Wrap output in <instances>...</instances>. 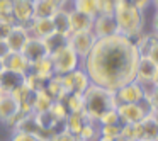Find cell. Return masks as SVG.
Instances as JSON below:
<instances>
[{
	"mask_svg": "<svg viewBox=\"0 0 158 141\" xmlns=\"http://www.w3.org/2000/svg\"><path fill=\"white\" fill-rule=\"evenodd\" d=\"M139 56L134 39L114 34L94 43L90 53L82 60V68L92 83L116 92L119 87L136 80Z\"/></svg>",
	"mask_w": 158,
	"mask_h": 141,
	"instance_id": "6da1fadb",
	"label": "cell"
},
{
	"mask_svg": "<svg viewBox=\"0 0 158 141\" xmlns=\"http://www.w3.org/2000/svg\"><path fill=\"white\" fill-rule=\"evenodd\" d=\"M114 17L117 22V34H123L126 38L136 39L144 32V10L138 9L127 0H119L114 9Z\"/></svg>",
	"mask_w": 158,
	"mask_h": 141,
	"instance_id": "7a4b0ae2",
	"label": "cell"
},
{
	"mask_svg": "<svg viewBox=\"0 0 158 141\" xmlns=\"http://www.w3.org/2000/svg\"><path fill=\"white\" fill-rule=\"evenodd\" d=\"M82 95H83V110L94 121H99V117L102 114H106L107 110H112L117 107L114 90L104 89V87H99L95 83H90L89 89Z\"/></svg>",
	"mask_w": 158,
	"mask_h": 141,
	"instance_id": "3957f363",
	"label": "cell"
},
{
	"mask_svg": "<svg viewBox=\"0 0 158 141\" xmlns=\"http://www.w3.org/2000/svg\"><path fill=\"white\" fill-rule=\"evenodd\" d=\"M53 63V70H55V75H66V73L77 70L78 66H82V58L70 48L68 44L63 46L61 49L55 51L53 55H49Z\"/></svg>",
	"mask_w": 158,
	"mask_h": 141,
	"instance_id": "277c9868",
	"label": "cell"
},
{
	"mask_svg": "<svg viewBox=\"0 0 158 141\" xmlns=\"http://www.w3.org/2000/svg\"><path fill=\"white\" fill-rule=\"evenodd\" d=\"M116 110L119 114L121 124H136L141 122L153 110V104L144 99L138 104H119Z\"/></svg>",
	"mask_w": 158,
	"mask_h": 141,
	"instance_id": "5b68a950",
	"label": "cell"
},
{
	"mask_svg": "<svg viewBox=\"0 0 158 141\" xmlns=\"http://www.w3.org/2000/svg\"><path fill=\"white\" fill-rule=\"evenodd\" d=\"M97 41L95 34L92 31H78V32H70L68 36V46L80 56L85 58L90 53V49L94 48V43Z\"/></svg>",
	"mask_w": 158,
	"mask_h": 141,
	"instance_id": "8992f818",
	"label": "cell"
},
{
	"mask_svg": "<svg viewBox=\"0 0 158 141\" xmlns=\"http://www.w3.org/2000/svg\"><path fill=\"white\" fill-rule=\"evenodd\" d=\"M61 78H63V83H65V89L68 93H83L89 89L90 83H92L89 75H87V72L82 66H78L77 70L63 75Z\"/></svg>",
	"mask_w": 158,
	"mask_h": 141,
	"instance_id": "52a82bcc",
	"label": "cell"
},
{
	"mask_svg": "<svg viewBox=\"0 0 158 141\" xmlns=\"http://www.w3.org/2000/svg\"><path fill=\"white\" fill-rule=\"evenodd\" d=\"M92 32L95 34L97 39L117 34V22L112 12H100V14H97L94 17Z\"/></svg>",
	"mask_w": 158,
	"mask_h": 141,
	"instance_id": "ba28073f",
	"label": "cell"
},
{
	"mask_svg": "<svg viewBox=\"0 0 158 141\" xmlns=\"http://www.w3.org/2000/svg\"><path fill=\"white\" fill-rule=\"evenodd\" d=\"M114 93H116L117 106L119 104H138L141 100H144L143 87H141V83L138 80H133V82L119 87Z\"/></svg>",
	"mask_w": 158,
	"mask_h": 141,
	"instance_id": "9c48e42d",
	"label": "cell"
},
{
	"mask_svg": "<svg viewBox=\"0 0 158 141\" xmlns=\"http://www.w3.org/2000/svg\"><path fill=\"white\" fill-rule=\"evenodd\" d=\"M21 53L26 56V60L29 61V65H34V63L44 60L46 56H49V53H48V49H46L43 39L32 38V36L27 39V43H26L24 48L21 49Z\"/></svg>",
	"mask_w": 158,
	"mask_h": 141,
	"instance_id": "30bf717a",
	"label": "cell"
},
{
	"mask_svg": "<svg viewBox=\"0 0 158 141\" xmlns=\"http://www.w3.org/2000/svg\"><path fill=\"white\" fill-rule=\"evenodd\" d=\"M24 26L29 31V36L38 38V39H44L55 32V26H53L51 17H34L32 21H29Z\"/></svg>",
	"mask_w": 158,
	"mask_h": 141,
	"instance_id": "8fae6325",
	"label": "cell"
},
{
	"mask_svg": "<svg viewBox=\"0 0 158 141\" xmlns=\"http://www.w3.org/2000/svg\"><path fill=\"white\" fill-rule=\"evenodd\" d=\"M24 82H26L24 73L14 72V70H9V68H4L0 72V92L2 93H12Z\"/></svg>",
	"mask_w": 158,
	"mask_h": 141,
	"instance_id": "7c38bea8",
	"label": "cell"
},
{
	"mask_svg": "<svg viewBox=\"0 0 158 141\" xmlns=\"http://www.w3.org/2000/svg\"><path fill=\"white\" fill-rule=\"evenodd\" d=\"M12 15L17 24H27L34 19V4L31 0H12Z\"/></svg>",
	"mask_w": 158,
	"mask_h": 141,
	"instance_id": "4fadbf2b",
	"label": "cell"
},
{
	"mask_svg": "<svg viewBox=\"0 0 158 141\" xmlns=\"http://www.w3.org/2000/svg\"><path fill=\"white\" fill-rule=\"evenodd\" d=\"M158 75V66L151 61L150 56H139L138 61V68H136V80L139 83L144 82H155Z\"/></svg>",
	"mask_w": 158,
	"mask_h": 141,
	"instance_id": "5bb4252c",
	"label": "cell"
},
{
	"mask_svg": "<svg viewBox=\"0 0 158 141\" xmlns=\"http://www.w3.org/2000/svg\"><path fill=\"white\" fill-rule=\"evenodd\" d=\"M29 38H31V36H29V31L26 29V26L24 24H15L14 27L10 29L9 36L5 38V41H7L10 51H21Z\"/></svg>",
	"mask_w": 158,
	"mask_h": 141,
	"instance_id": "9a60e30c",
	"label": "cell"
},
{
	"mask_svg": "<svg viewBox=\"0 0 158 141\" xmlns=\"http://www.w3.org/2000/svg\"><path fill=\"white\" fill-rule=\"evenodd\" d=\"M136 127H138V139L158 141V122L151 112L141 122H136Z\"/></svg>",
	"mask_w": 158,
	"mask_h": 141,
	"instance_id": "2e32d148",
	"label": "cell"
},
{
	"mask_svg": "<svg viewBox=\"0 0 158 141\" xmlns=\"http://www.w3.org/2000/svg\"><path fill=\"white\" fill-rule=\"evenodd\" d=\"M90 121H94V119L85 112V110H80V112H70L68 117L65 119V122H63V127H65L66 131H70L73 136H78V133L83 129V126L89 124Z\"/></svg>",
	"mask_w": 158,
	"mask_h": 141,
	"instance_id": "e0dca14e",
	"label": "cell"
},
{
	"mask_svg": "<svg viewBox=\"0 0 158 141\" xmlns=\"http://www.w3.org/2000/svg\"><path fill=\"white\" fill-rule=\"evenodd\" d=\"M10 95L15 99V102L19 104V107H21L22 110H26V112H34V110H32V102H34L36 92L32 89H29V85L26 82L22 83L19 89H15Z\"/></svg>",
	"mask_w": 158,
	"mask_h": 141,
	"instance_id": "ac0fdd59",
	"label": "cell"
},
{
	"mask_svg": "<svg viewBox=\"0 0 158 141\" xmlns=\"http://www.w3.org/2000/svg\"><path fill=\"white\" fill-rule=\"evenodd\" d=\"M68 17H70V31L72 32L92 31V24H94L92 15H87L80 10H72L68 14Z\"/></svg>",
	"mask_w": 158,
	"mask_h": 141,
	"instance_id": "d6986e66",
	"label": "cell"
},
{
	"mask_svg": "<svg viewBox=\"0 0 158 141\" xmlns=\"http://www.w3.org/2000/svg\"><path fill=\"white\" fill-rule=\"evenodd\" d=\"M19 104L15 102V99L10 93H2L0 95V122H7L9 119L15 116L19 112Z\"/></svg>",
	"mask_w": 158,
	"mask_h": 141,
	"instance_id": "ffe728a7",
	"label": "cell"
},
{
	"mask_svg": "<svg viewBox=\"0 0 158 141\" xmlns=\"http://www.w3.org/2000/svg\"><path fill=\"white\" fill-rule=\"evenodd\" d=\"M4 68L14 70V72H19V73H24L26 75L31 70V65H29V61L26 60V56L21 51H10L9 56L4 60Z\"/></svg>",
	"mask_w": 158,
	"mask_h": 141,
	"instance_id": "44dd1931",
	"label": "cell"
},
{
	"mask_svg": "<svg viewBox=\"0 0 158 141\" xmlns=\"http://www.w3.org/2000/svg\"><path fill=\"white\" fill-rule=\"evenodd\" d=\"M44 92L48 93V95L51 97L55 102H60V100H63V99H65V95L68 93V92H66V89H65V83H63V78H61L60 75L51 77V78L46 82Z\"/></svg>",
	"mask_w": 158,
	"mask_h": 141,
	"instance_id": "7402d4cb",
	"label": "cell"
},
{
	"mask_svg": "<svg viewBox=\"0 0 158 141\" xmlns=\"http://www.w3.org/2000/svg\"><path fill=\"white\" fill-rule=\"evenodd\" d=\"M29 72L36 73L38 77H41V78H44V80H49L51 77H55V70H53V63H51V58H49V56H46L44 60L31 65V70H29Z\"/></svg>",
	"mask_w": 158,
	"mask_h": 141,
	"instance_id": "603a6c76",
	"label": "cell"
},
{
	"mask_svg": "<svg viewBox=\"0 0 158 141\" xmlns=\"http://www.w3.org/2000/svg\"><path fill=\"white\" fill-rule=\"evenodd\" d=\"M53 26H55V32L63 36H70V17H68V12L65 10H58L55 15L51 17Z\"/></svg>",
	"mask_w": 158,
	"mask_h": 141,
	"instance_id": "cb8c5ba5",
	"label": "cell"
},
{
	"mask_svg": "<svg viewBox=\"0 0 158 141\" xmlns=\"http://www.w3.org/2000/svg\"><path fill=\"white\" fill-rule=\"evenodd\" d=\"M43 43H44V46H46V49H48L49 55H53L55 51H58V49H61L63 46L68 44V36L53 32V34H49L48 38L43 39Z\"/></svg>",
	"mask_w": 158,
	"mask_h": 141,
	"instance_id": "d4e9b609",
	"label": "cell"
},
{
	"mask_svg": "<svg viewBox=\"0 0 158 141\" xmlns=\"http://www.w3.org/2000/svg\"><path fill=\"white\" fill-rule=\"evenodd\" d=\"M55 100L44 92V90H39L34 95V102H32V110L34 112H44V110H49V107L53 106Z\"/></svg>",
	"mask_w": 158,
	"mask_h": 141,
	"instance_id": "484cf974",
	"label": "cell"
},
{
	"mask_svg": "<svg viewBox=\"0 0 158 141\" xmlns=\"http://www.w3.org/2000/svg\"><path fill=\"white\" fill-rule=\"evenodd\" d=\"M61 102L66 107L68 112H80V110H83V95L82 93H66Z\"/></svg>",
	"mask_w": 158,
	"mask_h": 141,
	"instance_id": "4316f807",
	"label": "cell"
},
{
	"mask_svg": "<svg viewBox=\"0 0 158 141\" xmlns=\"http://www.w3.org/2000/svg\"><path fill=\"white\" fill-rule=\"evenodd\" d=\"M73 4H75V10H80L87 15L95 17V15L99 14L97 0H73Z\"/></svg>",
	"mask_w": 158,
	"mask_h": 141,
	"instance_id": "83f0119b",
	"label": "cell"
},
{
	"mask_svg": "<svg viewBox=\"0 0 158 141\" xmlns=\"http://www.w3.org/2000/svg\"><path fill=\"white\" fill-rule=\"evenodd\" d=\"M46 82H48V80L41 78V77H38L36 73H32V72H27V73H26V83H27V85H29V89H32L34 92H39V90H44Z\"/></svg>",
	"mask_w": 158,
	"mask_h": 141,
	"instance_id": "f1b7e54d",
	"label": "cell"
},
{
	"mask_svg": "<svg viewBox=\"0 0 158 141\" xmlns=\"http://www.w3.org/2000/svg\"><path fill=\"white\" fill-rule=\"evenodd\" d=\"M99 126H110V124H121L119 121V114H117L116 109L112 110H107L106 114H102V116L99 117Z\"/></svg>",
	"mask_w": 158,
	"mask_h": 141,
	"instance_id": "f546056e",
	"label": "cell"
},
{
	"mask_svg": "<svg viewBox=\"0 0 158 141\" xmlns=\"http://www.w3.org/2000/svg\"><path fill=\"white\" fill-rule=\"evenodd\" d=\"M9 141H43V139H41V136H38V134L15 129V131H12L10 139H9Z\"/></svg>",
	"mask_w": 158,
	"mask_h": 141,
	"instance_id": "4dcf8cb0",
	"label": "cell"
},
{
	"mask_svg": "<svg viewBox=\"0 0 158 141\" xmlns=\"http://www.w3.org/2000/svg\"><path fill=\"white\" fill-rule=\"evenodd\" d=\"M49 110H51V114L60 121V122H65V119L68 117V114H70L68 110H66V107L63 106L61 100H60V102H53V106L49 107Z\"/></svg>",
	"mask_w": 158,
	"mask_h": 141,
	"instance_id": "1f68e13d",
	"label": "cell"
},
{
	"mask_svg": "<svg viewBox=\"0 0 158 141\" xmlns=\"http://www.w3.org/2000/svg\"><path fill=\"white\" fill-rule=\"evenodd\" d=\"M75 139H77V136H73L70 131H66L65 127H63V129L56 131L55 134H51L46 141H75Z\"/></svg>",
	"mask_w": 158,
	"mask_h": 141,
	"instance_id": "d6a6232c",
	"label": "cell"
},
{
	"mask_svg": "<svg viewBox=\"0 0 158 141\" xmlns=\"http://www.w3.org/2000/svg\"><path fill=\"white\" fill-rule=\"evenodd\" d=\"M117 2H119V0H97V5H99V14H100V12H114Z\"/></svg>",
	"mask_w": 158,
	"mask_h": 141,
	"instance_id": "836d02e7",
	"label": "cell"
},
{
	"mask_svg": "<svg viewBox=\"0 0 158 141\" xmlns=\"http://www.w3.org/2000/svg\"><path fill=\"white\" fill-rule=\"evenodd\" d=\"M15 24H10V22L4 21V19H0V39H5L10 32V29L14 27Z\"/></svg>",
	"mask_w": 158,
	"mask_h": 141,
	"instance_id": "e575fe53",
	"label": "cell"
},
{
	"mask_svg": "<svg viewBox=\"0 0 158 141\" xmlns=\"http://www.w3.org/2000/svg\"><path fill=\"white\" fill-rule=\"evenodd\" d=\"M146 56H150L151 61H153L155 65L158 66V38H156V41L153 43V46L150 48V51H148V55H146Z\"/></svg>",
	"mask_w": 158,
	"mask_h": 141,
	"instance_id": "d590c367",
	"label": "cell"
},
{
	"mask_svg": "<svg viewBox=\"0 0 158 141\" xmlns=\"http://www.w3.org/2000/svg\"><path fill=\"white\" fill-rule=\"evenodd\" d=\"M150 32H153L155 36H158V10L153 9V15H151V21H150Z\"/></svg>",
	"mask_w": 158,
	"mask_h": 141,
	"instance_id": "8d00e7d4",
	"label": "cell"
},
{
	"mask_svg": "<svg viewBox=\"0 0 158 141\" xmlns=\"http://www.w3.org/2000/svg\"><path fill=\"white\" fill-rule=\"evenodd\" d=\"M9 53H10V49H9L7 41H5V39H0V61H4L9 56Z\"/></svg>",
	"mask_w": 158,
	"mask_h": 141,
	"instance_id": "74e56055",
	"label": "cell"
},
{
	"mask_svg": "<svg viewBox=\"0 0 158 141\" xmlns=\"http://www.w3.org/2000/svg\"><path fill=\"white\" fill-rule=\"evenodd\" d=\"M12 12V0H0V14Z\"/></svg>",
	"mask_w": 158,
	"mask_h": 141,
	"instance_id": "f35d334b",
	"label": "cell"
},
{
	"mask_svg": "<svg viewBox=\"0 0 158 141\" xmlns=\"http://www.w3.org/2000/svg\"><path fill=\"white\" fill-rule=\"evenodd\" d=\"M97 141H123V138L117 136V138H110V136H99Z\"/></svg>",
	"mask_w": 158,
	"mask_h": 141,
	"instance_id": "ab89813d",
	"label": "cell"
},
{
	"mask_svg": "<svg viewBox=\"0 0 158 141\" xmlns=\"http://www.w3.org/2000/svg\"><path fill=\"white\" fill-rule=\"evenodd\" d=\"M151 114H153V117L156 119V122H158V107H153V110H151Z\"/></svg>",
	"mask_w": 158,
	"mask_h": 141,
	"instance_id": "60d3db41",
	"label": "cell"
},
{
	"mask_svg": "<svg viewBox=\"0 0 158 141\" xmlns=\"http://www.w3.org/2000/svg\"><path fill=\"white\" fill-rule=\"evenodd\" d=\"M151 9L158 10V0H151Z\"/></svg>",
	"mask_w": 158,
	"mask_h": 141,
	"instance_id": "b9f144b4",
	"label": "cell"
},
{
	"mask_svg": "<svg viewBox=\"0 0 158 141\" xmlns=\"http://www.w3.org/2000/svg\"><path fill=\"white\" fill-rule=\"evenodd\" d=\"M4 70V61H0V72Z\"/></svg>",
	"mask_w": 158,
	"mask_h": 141,
	"instance_id": "7bdbcfd3",
	"label": "cell"
},
{
	"mask_svg": "<svg viewBox=\"0 0 158 141\" xmlns=\"http://www.w3.org/2000/svg\"><path fill=\"white\" fill-rule=\"evenodd\" d=\"M75 141H85V139H80V138H77V139Z\"/></svg>",
	"mask_w": 158,
	"mask_h": 141,
	"instance_id": "ee69618b",
	"label": "cell"
},
{
	"mask_svg": "<svg viewBox=\"0 0 158 141\" xmlns=\"http://www.w3.org/2000/svg\"><path fill=\"white\" fill-rule=\"evenodd\" d=\"M138 141H150V139H138Z\"/></svg>",
	"mask_w": 158,
	"mask_h": 141,
	"instance_id": "f6af8a7d",
	"label": "cell"
},
{
	"mask_svg": "<svg viewBox=\"0 0 158 141\" xmlns=\"http://www.w3.org/2000/svg\"><path fill=\"white\" fill-rule=\"evenodd\" d=\"M31 2H32V4H34V2H38V0H31Z\"/></svg>",
	"mask_w": 158,
	"mask_h": 141,
	"instance_id": "bcb514c9",
	"label": "cell"
},
{
	"mask_svg": "<svg viewBox=\"0 0 158 141\" xmlns=\"http://www.w3.org/2000/svg\"><path fill=\"white\" fill-rule=\"evenodd\" d=\"M0 95H2V92H0Z\"/></svg>",
	"mask_w": 158,
	"mask_h": 141,
	"instance_id": "7dc6e473",
	"label": "cell"
}]
</instances>
